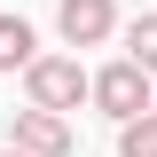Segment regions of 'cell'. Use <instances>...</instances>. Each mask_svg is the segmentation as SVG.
<instances>
[{
    "mask_svg": "<svg viewBox=\"0 0 157 157\" xmlns=\"http://www.w3.org/2000/svg\"><path fill=\"white\" fill-rule=\"evenodd\" d=\"M86 102H94L102 118H141V110H157V94H149V71L141 63H102L94 71V86H86Z\"/></svg>",
    "mask_w": 157,
    "mask_h": 157,
    "instance_id": "obj_2",
    "label": "cell"
},
{
    "mask_svg": "<svg viewBox=\"0 0 157 157\" xmlns=\"http://www.w3.org/2000/svg\"><path fill=\"white\" fill-rule=\"evenodd\" d=\"M86 86H94V71H78V55H32V71H24L32 110H55V118H71L86 102Z\"/></svg>",
    "mask_w": 157,
    "mask_h": 157,
    "instance_id": "obj_1",
    "label": "cell"
},
{
    "mask_svg": "<svg viewBox=\"0 0 157 157\" xmlns=\"http://www.w3.org/2000/svg\"><path fill=\"white\" fill-rule=\"evenodd\" d=\"M8 149H24V157H71L78 134H71V118H55V110H16V141Z\"/></svg>",
    "mask_w": 157,
    "mask_h": 157,
    "instance_id": "obj_3",
    "label": "cell"
},
{
    "mask_svg": "<svg viewBox=\"0 0 157 157\" xmlns=\"http://www.w3.org/2000/svg\"><path fill=\"white\" fill-rule=\"evenodd\" d=\"M126 63H141V71L157 78V16H134V24H126Z\"/></svg>",
    "mask_w": 157,
    "mask_h": 157,
    "instance_id": "obj_7",
    "label": "cell"
},
{
    "mask_svg": "<svg viewBox=\"0 0 157 157\" xmlns=\"http://www.w3.org/2000/svg\"><path fill=\"white\" fill-rule=\"evenodd\" d=\"M55 32L71 39V47H102V39L118 32V0H63L55 8Z\"/></svg>",
    "mask_w": 157,
    "mask_h": 157,
    "instance_id": "obj_4",
    "label": "cell"
},
{
    "mask_svg": "<svg viewBox=\"0 0 157 157\" xmlns=\"http://www.w3.org/2000/svg\"><path fill=\"white\" fill-rule=\"evenodd\" d=\"M32 55H39L32 24L24 16H0V71H32Z\"/></svg>",
    "mask_w": 157,
    "mask_h": 157,
    "instance_id": "obj_5",
    "label": "cell"
},
{
    "mask_svg": "<svg viewBox=\"0 0 157 157\" xmlns=\"http://www.w3.org/2000/svg\"><path fill=\"white\" fill-rule=\"evenodd\" d=\"M118 157H157V110H141V118L118 126Z\"/></svg>",
    "mask_w": 157,
    "mask_h": 157,
    "instance_id": "obj_6",
    "label": "cell"
},
{
    "mask_svg": "<svg viewBox=\"0 0 157 157\" xmlns=\"http://www.w3.org/2000/svg\"><path fill=\"white\" fill-rule=\"evenodd\" d=\"M0 157H24V149H0Z\"/></svg>",
    "mask_w": 157,
    "mask_h": 157,
    "instance_id": "obj_8",
    "label": "cell"
}]
</instances>
